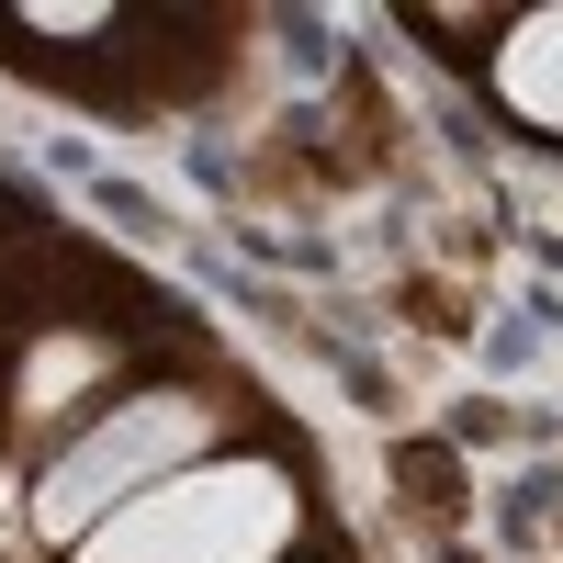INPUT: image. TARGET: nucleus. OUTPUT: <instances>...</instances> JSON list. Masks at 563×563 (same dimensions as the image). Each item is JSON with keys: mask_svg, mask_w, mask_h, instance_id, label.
<instances>
[{"mask_svg": "<svg viewBox=\"0 0 563 563\" xmlns=\"http://www.w3.org/2000/svg\"><path fill=\"white\" fill-rule=\"evenodd\" d=\"M507 102H519L530 124H563V12L507 34Z\"/></svg>", "mask_w": 563, "mask_h": 563, "instance_id": "nucleus-3", "label": "nucleus"}, {"mask_svg": "<svg viewBox=\"0 0 563 563\" xmlns=\"http://www.w3.org/2000/svg\"><path fill=\"white\" fill-rule=\"evenodd\" d=\"M79 372H90V350H45V361H34V384H23V406H57V395H79Z\"/></svg>", "mask_w": 563, "mask_h": 563, "instance_id": "nucleus-4", "label": "nucleus"}, {"mask_svg": "<svg viewBox=\"0 0 563 563\" xmlns=\"http://www.w3.org/2000/svg\"><path fill=\"white\" fill-rule=\"evenodd\" d=\"M294 530V485L260 462H214V474H169L135 507H113L79 552L90 563H260Z\"/></svg>", "mask_w": 563, "mask_h": 563, "instance_id": "nucleus-1", "label": "nucleus"}, {"mask_svg": "<svg viewBox=\"0 0 563 563\" xmlns=\"http://www.w3.org/2000/svg\"><path fill=\"white\" fill-rule=\"evenodd\" d=\"M203 440V406L192 395H135L124 417H102L57 474H45V496H34V519L57 530V541H79V530H102L113 507H135L147 485H169V462Z\"/></svg>", "mask_w": 563, "mask_h": 563, "instance_id": "nucleus-2", "label": "nucleus"}]
</instances>
